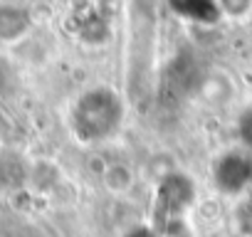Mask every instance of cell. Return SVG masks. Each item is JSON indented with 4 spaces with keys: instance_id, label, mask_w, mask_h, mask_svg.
Masks as SVG:
<instances>
[{
    "instance_id": "4",
    "label": "cell",
    "mask_w": 252,
    "mask_h": 237,
    "mask_svg": "<svg viewBox=\"0 0 252 237\" xmlns=\"http://www.w3.org/2000/svg\"><path fill=\"white\" fill-rule=\"evenodd\" d=\"M104 185L111 193H116V195L129 193L131 185H134V171L126 166V163H111L104 171Z\"/></svg>"
},
{
    "instance_id": "2",
    "label": "cell",
    "mask_w": 252,
    "mask_h": 237,
    "mask_svg": "<svg viewBox=\"0 0 252 237\" xmlns=\"http://www.w3.org/2000/svg\"><path fill=\"white\" fill-rule=\"evenodd\" d=\"M213 185L225 195H240L252 185V153L247 148L225 151L213 161Z\"/></svg>"
},
{
    "instance_id": "8",
    "label": "cell",
    "mask_w": 252,
    "mask_h": 237,
    "mask_svg": "<svg viewBox=\"0 0 252 237\" xmlns=\"http://www.w3.org/2000/svg\"><path fill=\"white\" fill-rule=\"evenodd\" d=\"M124 237H158V232L151 230V227H134V230L126 232Z\"/></svg>"
},
{
    "instance_id": "3",
    "label": "cell",
    "mask_w": 252,
    "mask_h": 237,
    "mask_svg": "<svg viewBox=\"0 0 252 237\" xmlns=\"http://www.w3.org/2000/svg\"><path fill=\"white\" fill-rule=\"evenodd\" d=\"M193 200H195V188H193L188 176L168 173L161 180V185H158V210L166 212L168 222L176 220L186 207H190Z\"/></svg>"
},
{
    "instance_id": "5",
    "label": "cell",
    "mask_w": 252,
    "mask_h": 237,
    "mask_svg": "<svg viewBox=\"0 0 252 237\" xmlns=\"http://www.w3.org/2000/svg\"><path fill=\"white\" fill-rule=\"evenodd\" d=\"M173 10L193 18V20H213L218 18L215 0H173Z\"/></svg>"
},
{
    "instance_id": "7",
    "label": "cell",
    "mask_w": 252,
    "mask_h": 237,
    "mask_svg": "<svg viewBox=\"0 0 252 237\" xmlns=\"http://www.w3.org/2000/svg\"><path fill=\"white\" fill-rule=\"evenodd\" d=\"M218 5L230 15H242L250 8V0H218Z\"/></svg>"
},
{
    "instance_id": "6",
    "label": "cell",
    "mask_w": 252,
    "mask_h": 237,
    "mask_svg": "<svg viewBox=\"0 0 252 237\" xmlns=\"http://www.w3.org/2000/svg\"><path fill=\"white\" fill-rule=\"evenodd\" d=\"M237 136H240V144L242 148H247L252 153V104L240 114L237 118Z\"/></svg>"
},
{
    "instance_id": "1",
    "label": "cell",
    "mask_w": 252,
    "mask_h": 237,
    "mask_svg": "<svg viewBox=\"0 0 252 237\" xmlns=\"http://www.w3.org/2000/svg\"><path fill=\"white\" fill-rule=\"evenodd\" d=\"M72 121H74V134L84 144L111 139L124 121L121 96L109 87H96L84 91L74 104Z\"/></svg>"
}]
</instances>
